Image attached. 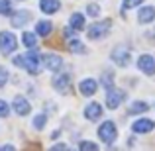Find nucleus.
<instances>
[{"instance_id":"1","label":"nucleus","mask_w":155,"mask_h":151,"mask_svg":"<svg viewBox=\"0 0 155 151\" xmlns=\"http://www.w3.org/2000/svg\"><path fill=\"white\" fill-rule=\"evenodd\" d=\"M98 137L104 141V143H114L116 141V137H118V130H116V124L114 122H110V120H106L100 124V128H98Z\"/></svg>"},{"instance_id":"2","label":"nucleus","mask_w":155,"mask_h":151,"mask_svg":"<svg viewBox=\"0 0 155 151\" xmlns=\"http://www.w3.org/2000/svg\"><path fill=\"white\" fill-rule=\"evenodd\" d=\"M110 28H112L110 20H100V22H94L91 28H88V38H91V39H100V38H104V35L110 31Z\"/></svg>"},{"instance_id":"3","label":"nucleus","mask_w":155,"mask_h":151,"mask_svg":"<svg viewBox=\"0 0 155 151\" xmlns=\"http://www.w3.org/2000/svg\"><path fill=\"white\" fill-rule=\"evenodd\" d=\"M124 100H126V92L122 90V88H114V87L108 88V92H106V106H108L110 110L118 108Z\"/></svg>"},{"instance_id":"4","label":"nucleus","mask_w":155,"mask_h":151,"mask_svg":"<svg viewBox=\"0 0 155 151\" xmlns=\"http://www.w3.org/2000/svg\"><path fill=\"white\" fill-rule=\"evenodd\" d=\"M16 47H18L16 35H12L10 31H0V51H2L4 55H8V53L16 51Z\"/></svg>"},{"instance_id":"5","label":"nucleus","mask_w":155,"mask_h":151,"mask_svg":"<svg viewBox=\"0 0 155 151\" xmlns=\"http://www.w3.org/2000/svg\"><path fill=\"white\" fill-rule=\"evenodd\" d=\"M24 67H26L31 75H39L41 69H39V57H38V53H35V49L28 51L26 55H24Z\"/></svg>"},{"instance_id":"6","label":"nucleus","mask_w":155,"mask_h":151,"mask_svg":"<svg viewBox=\"0 0 155 151\" xmlns=\"http://www.w3.org/2000/svg\"><path fill=\"white\" fill-rule=\"evenodd\" d=\"M53 88H55L57 92L67 94V92L71 90V77H69V73H61V75L53 77Z\"/></svg>"},{"instance_id":"7","label":"nucleus","mask_w":155,"mask_h":151,"mask_svg":"<svg viewBox=\"0 0 155 151\" xmlns=\"http://www.w3.org/2000/svg\"><path fill=\"white\" fill-rule=\"evenodd\" d=\"M112 61L118 67H128L130 61H132V55H130V51L126 49V47H116V49L112 51Z\"/></svg>"},{"instance_id":"8","label":"nucleus","mask_w":155,"mask_h":151,"mask_svg":"<svg viewBox=\"0 0 155 151\" xmlns=\"http://www.w3.org/2000/svg\"><path fill=\"white\" fill-rule=\"evenodd\" d=\"M137 67H140V71H143L145 75H155V59L151 55H141L140 59H137Z\"/></svg>"},{"instance_id":"9","label":"nucleus","mask_w":155,"mask_h":151,"mask_svg":"<svg viewBox=\"0 0 155 151\" xmlns=\"http://www.w3.org/2000/svg\"><path fill=\"white\" fill-rule=\"evenodd\" d=\"M132 130L136 133H149L151 130H155V122L153 120H147V118H141V120L134 122Z\"/></svg>"},{"instance_id":"10","label":"nucleus","mask_w":155,"mask_h":151,"mask_svg":"<svg viewBox=\"0 0 155 151\" xmlns=\"http://www.w3.org/2000/svg\"><path fill=\"white\" fill-rule=\"evenodd\" d=\"M100 116H102V106L98 104V102H91V104L84 108V118L91 122H96L100 120Z\"/></svg>"},{"instance_id":"11","label":"nucleus","mask_w":155,"mask_h":151,"mask_svg":"<svg viewBox=\"0 0 155 151\" xmlns=\"http://www.w3.org/2000/svg\"><path fill=\"white\" fill-rule=\"evenodd\" d=\"M43 65L49 71H59L63 67V59L59 55H55V53H47V55H43Z\"/></svg>"},{"instance_id":"12","label":"nucleus","mask_w":155,"mask_h":151,"mask_svg":"<svg viewBox=\"0 0 155 151\" xmlns=\"http://www.w3.org/2000/svg\"><path fill=\"white\" fill-rule=\"evenodd\" d=\"M12 108L16 110V114H20V116H26V114H30L31 106H30V102L24 98V96H16L14 102H12Z\"/></svg>"},{"instance_id":"13","label":"nucleus","mask_w":155,"mask_h":151,"mask_svg":"<svg viewBox=\"0 0 155 151\" xmlns=\"http://www.w3.org/2000/svg\"><path fill=\"white\" fill-rule=\"evenodd\" d=\"M79 90H81V94H84V96H92L98 90V83H96L94 79H84L83 83H79Z\"/></svg>"},{"instance_id":"14","label":"nucleus","mask_w":155,"mask_h":151,"mask_svg":"<svg viewBox=\"0 0 155 151\" xmlns=\"http://www.w3.org/2000/svg\"><path fill=\"white\" fill-rule=\"evenodd\" d=\"M30 20H31L30 12H28V10H20V12H16V14L12 16V26H14V28H24Z\"/></svg>"},{"instance_id":"15","label":"nucleus","mask_w":155,"mask_h":151,"mask_svg":"<svg viewBox=\"0 0 155 151\" xmlns=\"http://www.w3.org/2000/svg\"><path fill=\"white\" fill-rule=\"evenodd\" d=\"M137 18H140L141 24L153 22V18H155V8H153V6H143L140 12H137Z\"/></svg>"},{"instance_id":"16","label":"nucleus","mask_w":155,"mask_h":151,"mask_svg":"<svg viewBox=\"0 0 155 151\" xmlns=\"http://www.w3.org/2000/svg\"><path fill=\"white\" fill-rule=\"evenodd\" d=\"M39 8H41V12H45V14H55L61 8V2L59 0H41V2H39Z\"/></svg>"},{"instance_id":"17","label":"nucleus","mask_w":155,"mask_h":151,"mask_svg":"<svg viewBox=\"0 0 155 151\" xmlns=\"http://www.w3.org/2000/svg\"><path fill=\"white\" fill-rule=\"evenodd\" d=\"M84 26H87V22H84V16L79 14V12H75V14L71 16V28H73L75 31H81V30H84Z\"/></svg>"},{"instance_id":"18","label":"nucleus","mask_w":155,"mask_h":151,"mask_svg":"<svg viewBox=\"0 0 155 151\" xmlns=\"http://www.w3.org/2000/svg\"><path fill=\"white\" fill-rule=\"evenodd\" d=\"M51 30H53V26L47 20H41V22H38V26H35V34L41 35V38H47V35L51 34Z\"/></svg>"},{"instance_id":"19","label":"nucleus","mask_w":155,"mask_h":151,"mask_svg":"<svg viewBox=\"0 0 155 151\" xmlns=\"http://www.w3.org/2000/svg\"><path fill=\"white\" fill-rule=\"evenodd\" d=\"M24 45L28 47V49H35V45H38V34H30V31H26L22 38Z\"/></svg>"},{"instance_id":"20","label":"nucleus","mask_w":155,"mask_h":151,"mask_svg":"<svg viewBox=\"0 0 155 151\" xmlns=\"http://www.w3.org/2000/svg\"><path fill=\"white\" fill-rule=\"evenodd\" d=\"M149 106H147V102H141V100H136L132 106H130V110H128V114L130 116H134V114H141V112H145Z\"/></svg>"},{"instance_id":"21","label":"nucleus","mask_w":155,"mask_h":151,"mask_svg":"<svg viewBox=\"0 0 155 151\" xmlns=\"http://www.w3.org/2000/svg\"><path fill=\"white\" fill-rule=\"evenodd\" d=\"M69 49H71L73 53H84V51H87L83 43H81L79 39H75V38H71V39H69Z\"/></svg>"},{"instance_id":"22","label":"nucleus","mask_w":155,"mask_h":151,"mask_svg":"<svg viewBox=\"0 0 155 151\" xmlns=\"http://www.w3.org/2000/svg\"><path fill=\"white\" fill-rule=\"evenodd\" d=\"M112 80H114V73H112V71H104V73H102V84H104L106 88H112V87H114Z\"/></svg>"},{"instance_id":"23","label":"nucleus","mask_w":155,"mask_h":151,"mask_svg":"<svg viewBox=\"0 0 155 151\" xmlns=\"http://www.w3.org/2000/svg\"><path fill=\"white\" fill-rule=\"evenodd\" d=\"M45 122H47V114H38V116L34 118V128L41 130L43 126H45Z\"/></svg>"},{"instance_id":"24","label":"nucleus","mask_w":155,"mask_h":151,"mask_svg":"<svg viewBox=\"0 0 155 151\" xmlns=\"http://www.w3.org/2000/svg\"><path fill=\"white\" fill-rule=\"evenodd\" d=\"M0 14H4V16L12 14V4H10V0H0Z\"/></svg>"},{"instance_id":"25","label":"nucleus","mask_w":155,"mask_h":151,"mask_svg":"<svg viewBox=\"0 0 155 151\" xmlns=\"http://www.w3.org/2000/svg\"><path fill=\"white\" fill-rule=\"evenodd\" d=\"M79 151H98V145L92 143V141H83L79 145Z\"/></svg>"},{"instance_id":"26","label":"nucleus","mask_w":155,"mask_h":151,"mask_svg":"<svg viewBox=\"0 0 155 151\" xmlns=\"http://www.w3.org/2000/svg\"><path fill=\"white\" fill-rule=\"evenodd\" d=\"M8 112H10V108H8V104L4 102L2 98H0V118H6Z\"/></svg>"},{"instance_id":"27","label":"nucleus","mask_w":155,"mask_h":151,"mask_svg":"<svg viewBox=\"0 0 155 151\" xmlns=\"http://www.w3.org/2000/svg\"><path fill=\"white\" fill-rule=\"evenodd\" d=\"M87 12H88V16H98V14H100V8L94 6V4H88Z\"/></svg>"},{"instance_id":"28","label":"nucleus","mask_w":155,"mask_h":151,"mask_svg":"<svg viewBox=\"0 0 155 151\" xmlns=\"http://www.w3.org/2000/svg\"><path fill=\"white\" fill-rule=\"evenodd\" d=\"M8 80V71L6 69H0V87H4Z\"/></svg>"},{"instance_id":"29","label":"nucleus","mask_w":155,"mask_h":151,"mask_svg":"<svg viewBox=\"0 0 155 151\" xmlns=\"http://www.w3.org/2000/svg\"><path fill=\"white\" fill-rule=\"evenodd\" d=\"M143 0H124V6L126 8H134V6H137V4H141Z\"/></svg>"},{"instance_id":"30","label":"nucleus","mask_w":155,"mask_h":151,"mask_svg":"<svg viewBox=\"0 0 155 151\" xmlns=\"http://www.w3.org/2000/svg\"><path fill=\"white\" fill-rule=\"evenodd\" d=\"M49 151H69V147H67L65 143H57V145H53Z\"/></svg>"},{"instance_id":"31","label":"nucleus","mask_w":155,"mask_h":151,"mask_svg":"<svg viewBox=\"0 0 155 151\" xmlns=\"http://www.w3.org/2000/svg\"><path fill=\"white\" fill-rule=\"evenodd\" d=\"M14 65H18V67H24V57H14Z\"/></svg>"},{"instance_id":"32","label":"nucleus","mask_w":155,"mask_h":151,"mask_svg":"<svg viewBox=\"0 0 155 151\" xmlns=\"http://www.w3.org/2000/svg\"><path fill=\"white\" fill-rule=\"evenodd\" d=\"M0 151H16L14 147H12V145H4V147L2 149H0Z\"/></svg>"}]
</instances>
